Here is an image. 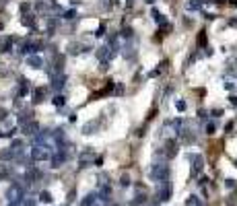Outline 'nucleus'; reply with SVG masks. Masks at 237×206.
Returning a JSON list of instances; mask_svg holds the SVG:
<instances>
[{
    "label": "nucleus",
    "instance_id": "f257e3e1",
    "mask_svg": "<svg viewBox=\"0 0 237 206\" xmlns=\"http://www.w3.org/2000/svg\"><path fill=\"white\" fill-rule=\"evenodd\" d=\"M6 198H8L10 202L21 204V202H23V186H21V183H13V186L8 188V192H6Z\"/></svg>",
    "mask_w": 237,
    "mask_h": 206
},
{
    "label": "nucleus",
    "instance_id": "f03ea898",
    "mask_svg": "<svg viewBox=\"0 0 237 206\" xmlns=\"http://www.w3.org/2000/svg\"><path fill=\"white\" fill-rule=\"evenodd\" d=\"M167 175H169V169L161 163V165H155V169H153V177L157 179V182H167Z\"/></svg>",
    "mask_w": 237,
    "mask_h": 206
},
{
    "label": "nucleus",
    "instance_id": "7ed1b4c3",
    "mask_svg": "<svg viewBox=\"0 0 237 206\" xmlns=\"http://www.w3.org/2000/svg\"><path fill=\"white\" fill-rule=\"evenodd\" d=\"M31 155H33V159L35 161H44V159H48L49 157V151H48V147H35L33 148V152H31Z\"/></svg>",
    "mask_w": 237,
    "mask_h": 206
},
{
    "label": "nucleus",
    "instance_id": "20e7f679",
    "mask_svg": "<svg viewBox=\"0 0 237 206\" xmlns=\"http://www.w3.org/2000/svg\"><path fill=\"white\" fill-rule=\"evenodd\" d=\"M157 196H159V200H169V196H171V186H169V182H163V186L157 190Z\"/></svg>",
    "mask_w": 237,
    "mask_h": 206
},
{
    "label": "nucleus",
    "instance_id": "39448f33",
    "mask_svg": "<svg viewBox=\"0 0 237 206\" xmlns=\"http://www.w3.org/2000/svg\"><path fill=\"white\" fill-rule=\"evenodd\" d=\"M37 130H39L37 122H27V124H23V132H25V134H29V136H33Z\"/></svg>",
    "mask_w": 237,
    "mask_h": 206
},
{
    "label": "nucleus",
    "instance_id": "423d86ee",
    "mask_svg": "<svg viewBox=\"0 0 237 206\" xmlns=\"http://www.w3.org/2000/svg\"><path fill=\"white\" fill-rule=\"evenodd\" d=\"M64 161H66V152H64V151L56 152L54 157H52V165H54V167H60V165H62Z\"/></svg>",
    "mask_w": 237,
    "mask_h": 206
},
{
    "label": "nucleus",
    "instance_id": "0eeeda50",
    "mask_svg": "<svg viewBox=\"0 0 237 206\" xmlns=\"http://www.w3.org/2000/svg\"><path fill=\"white\" fill-rule=\"evenodd\" d=\"M89 161H93V152L87 151V152L80 155V167H87V165H89Z\"/></svg>",
    "mask_w": 237,
    "mask_h": 206
},
{
    "label": "nucleus",
    "instance_id": "6e6552de",
    "mask_svg": "<svg viewBox=\"0 0 237 206\" xmlns=\"http://www.w3.org/2000/svg\"><path fill=\"white\" fill-rule=\"evenodd\" d=\"M175 152H178V144L173 142V140H169L167 142V157H173Z\"/></svg>",
    "mask_w": 237,
    "mask_h": 206
},
{
    "label": "nucleus",
    "instance_id": "1a4fd4ad",
    "mask_svg": "<svg viewBox=\"0 0 237 206\" xmlns=\"http://www.w3.org/2000/svg\"><path fill=\"white\" fill-rule=\"evenodd\" d=\"M192 161H194V169H196V171H200V169H202V157H200V155H194Z\"/></svg>",
    "mask_w": 237,
    "mask_h": 206
},
{
    "label": "nucleus",
    "instance_id": "9d476101",
    "mask_svg": "<svg viewBox=\"0 0 237 206\" xmlns=\"http://www.w3.org/2000/svg\"><path fill=\"white\" fill-rule=\"evenodd\" d=\"M52 87H54L56 91H58V89H62V87H64V76H56L54 83H52Z\"/></svg>",
    "mask_w": 237,
    "mask_h": 206
},
{
    "label": "nucleus",
    "instance_id": "9b49d317",
    "mask_svg": "<svg viewBox=\"0 0 237 206\" xmlns=\"http://www.w3.org/2000/svg\"><path fill=\"white\" fill-rule=\"evenodd\" d=\"M8 175H10L8 167H6V165H0V179H6Z\"/></svg>",
    "mask_w": 237,
    "mask_h": 206
},
{
    "label": "nucleus",
    "instance_id": "f8f14e48",
    "mask_svg": "<svg viewBox=\"0 0 237 206\" xmlns=\"http://www.w3.org/2000/svg\"><path fill=\"white\" fill-rule=\"evenodd\" d=\"M27 62H29L31 66H33V68H39V66H41V60H39V58H35V56H31V58L27 60Z\"/></svg>",
    "mask_w": 237,
    "mask_h": 206
},
{
    "label": "nucleus",
    "instance_id": "ddd939ff",
    "mask_svg": "<svg viewBox=\"0 0 237 206\" xmlns=\"http://www.w3.org/2000/svg\"><path fill=\"white\" fill-rule=\"evenodd\" d=\"M33 101L35 103H39V101H44V89H37V91H35V95H33Z\"/></svg>",
    "mask_w": 237,
    "mask_h": 206
},
{
    "label": "nucleus",
    "instance_id": "4468645a",
    "mask_svg": "<svg viewBox=\"0 0 237 206\" xmlns=\"http://www.w3.org/2000/svg\"><path fill=\"white\" fill-rule=\"evenodd\" d=\"M153 15H155V21H157V23H159V25H165V17H163V15H161V13H159V10H155Z\"/></svg>",
    "mask_w": 237,
    "mask_h": 206
},
{
    "label": "nucleus",
    "instance_id": "2eb2a0df",
    "mask_svg": "<svg viewBox=\"0 0 237 206\" xmlns=\"http://www.w3.org/2000/svg\"><path fill=\"white\" fill-rule=\"evenodd\" d=\"M39 200L41 202H52V194H49V192H41V194H39Z\"/></svg>",
    "mask_w": 237,
    "mask_h": 206
},
{
    "label": "nucleus",
    "instance_id": "dca6fc26",
    "mask_svg": "<svg viewBox=\"0 0 237 206\" xmlns=\"http://www.w3.org/2000/svg\"><path fill=\"white\" fill-rule=\"evenodd\" d=\"M93 202H95V194H89V196L83 200V206H91Z\"/></svg>",
    "mask_w": 237,
    "mask_h": 206
},
{
    "label": "nucleus",
    "instance_id": "f3484780",
    "mask_svg": "<svg viewBox=\"0 0 237 206\" xmlns=\"http://www.w3.org/2000/svg\"><path fill=\"white\" fill-rule=\"evenodd\" d=\"M198 6H200V4H198L196 0H192V2H188V8H190V10H196Z\"/></svg>",
    "mask_w": 237,
    "mask_h": 206
},
{
    "label": "nucleus",
    "instance_id": "a211bd4d",
    "mask_svg": "<svg viewBox=\"0 0 237 206\" xmlns=\"http://www.w3.org/2000/svg\"><path fill=\"white\" fill-rule=\"evenodd\" d=\"M54 103H56V105H64V97H62V95H58V97L54 99Z\"/></svg>",
    "mask_w": 237,
    "mask_h": 206
},
{
    "label": "nucleus",
    "instance_id": "6ab92c4d",
    "mask_svg": "<svg viewBox=\"0 0 237 206\" xmlns=\"http://www.w3.org/2000/svg\"><path fill=\"white\" fill-rule=\"evenodd\" d=\"M214 132V124L210 122V124H206V134H213Z\"/></svg>",
    "mask_w": 237,
    "mask_h": 206
},
{
    "label": "nucleus",
    "instance_id": "aec40b11",
    "mask_svg": "<svg viewBox=\"0 0 237 206\" xmlns=\"http://www.w3.org/2000/svg\"><path fill=\"white\" fill-rule=\"evenodd\" d=\"M188 206H198V200H196V196H192L188 200Z\"/></svg>",
    "mask_w": 237,
    "mask_h": 206
},
{
    "label": "nucleus",
    "instance_id": "412c9836",
    "mask_svg": "<svg viewBox=\"0 0 237 206\" xmlns=\"http://www.w3.org/2000/svg\"><path fill=\"white\" fill-rule=\"evenodd\" d=\"M128 183H130V179H128V175H124V177H122V186H128Z\"/></svg>",
    "mask_w": 237,
    "mask_h": 206
},
{
    "label": "nucleus",
    "instance_id": "4be33fe9",
    "mask_svg": "<svg viewBox=\"0 0 237 206\" xmlns=\"http://www.w3.org/2000/svg\"><path fill=\"white\" fill-rule=\"evenodd\" d=\"M204 41H206V39H204V33H200V37H198V44L204 45Z\"/></svg>",
    "mask_w": 237,
    "mask_h": 206
},
{
    "label": "nucleus",
    "instance_id": "5701e85b",
    "mask_svg": "<svg viewBox=\"0 0 237 206\" xmlns=\"http://www.w3.org/2000/svg\"><path fill=\"white\" fill-rule=\"evenodd\" d=\"M147 2H155V0H147Z\"/></svg>",
    "mask_w": 237,
    "mask_h": 206
}]
</instances>
